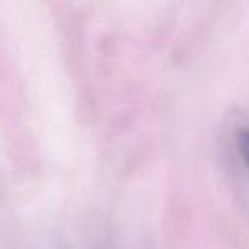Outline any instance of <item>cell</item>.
<instances>
[{
  "label": "cell",
  "mask_w": 249,
  "mask_h": 249,
  "mask_svg": "<svg viewBox=\"0 0 249 249\" xmlns=\"http://www.w3.org/2000/svg\"><path fill=\"white\" fill-rule=\"evenodd\" d=\"M237 143H239V152L242 156V160L246 162V166L249 167V128L242 130L237 137Z\"/></svg>",
  "instance_id": "6da1fadb"
}]
</instances>
